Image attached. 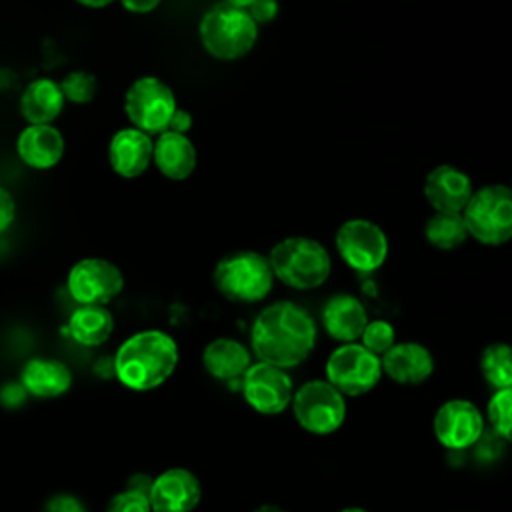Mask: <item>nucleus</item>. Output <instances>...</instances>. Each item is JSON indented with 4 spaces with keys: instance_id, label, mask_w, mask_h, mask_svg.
Returning <instances> with one entry per match:
<instances>
[{
    "instance_id": "nucleus-1",
    "label": "nucleus",
    "mask_w": 512,
    "mask_h": 512,
    "mask_svg": "<svg viewBox=\"0 0 512 512\" xmlns=\"http://www.w3.org/2000/svg\"><path fill=\"white\" fill-rule=\"evenodd\" d=\"M318 326L312 314L290 300H278L258 312L250 328V352L278 368L300 366L314 350Z\"/></svg>"
},
{
    "instance_id": "nucleus-2",
    "label": "nucleus",
    "mask_w": 512,
    "mask_h": 512,
    "mask_svg": "<svg viewBox=\"0 0 512 512\" xmlns=\"http://www.w3.org/2000/svg\"><path fill=\"white\" fill-rule=\"evenodd\" d=\"M180 360L178 342L164 330L146 328L128 336L114 354V376L132 392H150L162 386Z\"/></svg>"
},
{
    "instance_id": "nucleus-3",
    "label": "nucleus",
    "mask_w": 512,
    "mask_h": 512,
    "mask_svg": "<svg viewBox=\"0 0 512 512\" xmlns=\"http://www.w3.org/2000/svg\"><path fill=\"white\" fill-rule=\"evenodd\" d=\"M274 280L292 290L320 288L332 272L328 248L310 236H286L268 252Z\"/></svg>"
},
{
    "instance_id": "nucleus-4",
    "label": "nucleus",
    "mask_w": 512,
    "mask_h": 512,
    "mask_svg": "<svg viewBox=\"0 0 512 512\" xmlns=\"http://www.w3.org/2000/svg\"><path fill=\"white\" fill-rule=\"evenodd\" d=\"M258 26L244 8L218 2L198 22V38L208 56L220 62H234L252 52L258 40Z\"/></svg>"
},
{
    "instance_id": "nucleus-5",
    "label": "nucleus",
    "mask_w": 512,
    "mask_h": 512,
    "mask_svg": "<svg viewBox=\"0 0 512 512\" xmlns=\"http://www.w3.org/2000/svg\"><path fill=\"white\" fill-rule=\"evenodd\" d=\"M220 296L238 304L262 302L274 288L268 258L254 250H238L220 258L212 272Z\"/></svg>"
},
{
    "instance_id": "nucleus-6",
    "label": "nucleus",
    "mask_w": 512,
    "mask_h": 512,
    "mask_svg": "<svg viewBox=\"0 0 512 512\" xmlns=\"http://www.w3.org/2000/svg\"><path fill=\"white\" fill-rule=\"evenodd\" d=\"M460 214L468 238L484 246H502L512 238V190L506 184L474 190Z\"/></svg>"
},
{
    "instance_id": "nucleus-7",
    "label": "nucleus",
    "mask_w": 512,
    "mask_h": 512,
    "mask_svg": "<svg viewBox=\"0 0 512 512\" xmlns=\"http://www.w3.org/2000/svg\"><path fill=\"white\" fill-rule=\"evenodd\" d=\"M290 406L298 426L314 436L334 434L346 418L344 396L322 378L308 380L294 390Z\"/></svg>"
},
{
    "instance_id": "nucleus-8",
    "label": "nucleus",
    "mask_w": 512,
    "mask_h": 512,
    "mask_svg": "<svg viewBox=\"0 0 512 512\" xmlns=\"http://www.w3.org/2000/svg\"><path fill=\"white\" fill-rule=\"evenodd\" d=\"M176 108L172 88L158 76H140L124 92V114L130 126L150 136L168 128Z\"/></svg>"
},
{
    "instance_id": "nucleus-9",
    "label": "nucleus",
    "mask_w": 512,
    "mask_h": 512,
    "mask_svg": "<svg viewBox=\"0 0 512 512\" xmlns=\"http://www.w3.org/2000/svg\"><path fill=\"white\" fill-rule=\"evenodd\" d=\"M334 246L348 268L364 274L378 270L390 252L386 232L368 218L344 220L336 230Z\"/></svg>"
},
{
    "instance_id": "nucleus-10",
    "label": "nucleus",
    "mask_w": 512,
    "mask_h": 512,
    "mask_svg": "<svg viewBox=\"0 0 512 512\" xmlns=\"http://www.w3.org/2000/svg\"><path fill=\"white\" fill-rule=\"evenodd\" d=\"M382 378L380 356L366 350L360 342L334 348L326 360V382L342 396H362L376 388Z\"/></svg>"
},
{
    "instance_id": "nucleus-11",
    "label": "nucleus",
    "mask_w": 512,
    "mask_h": 512,
    "mask_svg": "<svg viewBox=\"0 0 512 512\" xmlns=\"http://www.w3.org/2000/svg\"><path fill=\"white\" fill-rule=\"evenodd\" d=\"M66 290L76 304L106 306L124 290V274L108 258L86 256L70 266Z\"/></svg>"
},
{
    "instance_id": "nucleus-12",
    "label": "nucleus",
    "mask_w": 512,
    "mask_h": 512,
    "mask_svg": "<svg viewBox=\"0 0 512 512\" xmlns=\"http://www.w3.org/2000/svg\"><path fill=\"white\" fill-rule=\"evenodd\" d=\"M240 388L246 404L264 416H276L284 412L290 406L294 394L288 370L260 360L248 366L240 378Z\"/></svg>"
},
{
    "instance_id": "nucleus-13",
    "label": "nucleus",
    "mask_w": 512,
    "mask_h": 512,
    "mask_svg": "<svg viewBox=\"0 0 512 512\" xmlns=\"http://www.w3.org/2000/svg\"><path fill=\"white\" fill-rule=\"evenodd\" d=\"M436 440L448 450H466L484 434V414L466 398H452L438 406L432 418Z\"/></svg>"
},
{
    "instance_id": "nucleus-14",
    "label": "nucleus",
    "mask_w": 512,
    "mask_h": 512,
    "mask_svg": "<svg viewBox=\"0 0 512 512\" xmlns=\"http://www.w3.org/2000/svg\"><path fill=\"white\" fill-rule=\"evenodd\" d=\"M152 512H194L202 500V484L188 468H168L152 478L148 494Z\"/></svg>"
},
{
    "instance_id": "nucleus-15",
    "label": "nucleus",
    "mask_w": 512,
    "mask_h": 512,
    "mask_svg": "<svg viewBox=\"0 0 512 512\" xmlns=\"http://www.w3.org/2000/svg\"><path fill=\"white\" fill-rule=\"evenodd\" d=\"M18 160L30 170H52L66 152V140L54 124H26L14 142Z\"/></svg>"
},
{
    "instance_id": "nucleus-16",
    "label": "nucleus",
    "mask_w": 512,
    "mask_h": 512,
    "mask_svg": "<svg viewBox=\"0 0 512 512\" xmlns=\"http://www.w3.org/2000/svg\"><path fill=\"white\" fill-rule=\"evenodd\" d=\"M154 138L134 126L120 128L108 142V164L120 178L132 180L142 176L152 164Z\"/></svg>"
},
{
    "instance_id": "nucleus-17",
    "label": "nucleus",
    "mask_w": 512,
    "mask_h": 512,
    "mask_svg": "<svg viewBox=\"0 0 512 512\" xmlns=\"http://www.w3.org/2000/svg\"><path fill=\"white\" fill-rule=\"evenodd\" d=\"M472 192L470 176L452 164H438L424 178V198L434 212H462Z\"/></svg>"
},
{
    "instance_id": "nucleus-18",
    "label": "nucleus",
    "mask_w": 512,
    "mask_h": 512,
    "mask_svg": "<svg viewBox=\"0 0 512 512\" xmlns=\"http://www.w3.org/2000/svg\"><path fill=\"white\" fill-rule=\"evenodd\" d=\"M382 374L396 384L418 386L434 374V356L420 342H396L388 352L380 356Z\"/></svg>"
},
{
    "instance_id": "nucleus-19",
    "label": "nucleus",
    "mask_w": 512,
    "mask_h": 512,
    "mask_svg": "<svg viewBox=\"0 0 512 512\" xmlns=\"http://www.w3.org/2000/svg\"><path fill=\"white\" fill-rule=\"evenodd\" d=\"M320 322L324 332L340 342V344H348V342H356L368 322V312L366 306L352 294L348 292H340V294H332L320 312Z\"/></svg>"
},
{
    "instance_id": "nucleus-20",
    "label": "nucleus",
    "mask_w": 512,
    "mask_h": 512,
    "mask_svg": "<svg viewBox=\"0 0 512 512\" xmlns=\"http://www.w3.org/2000/svg\"><path fill=\"white\" fill-rule=\"evenodd\" d=\"M152 164L168 180L180 182L194 174L198 152L188 134L164 130L152 142Z\"/></svg>"
},
{
    "instance_id": "nucleus-21",
    "label": "nucleus",
    "mask_w": 512,
    "mask_h": 512,
    "mask_svg": "<svg viewBox=\"0 0 512 512\" xmlns=\"http://www.w3.org/2000/svg\"><path fill=\"white\" fill-rule=\"evenodd\" d=\"M20 386L34 398H58L72 388V372L62 360L36 356L22 366Z\"/></svg>"
},
{
    "instance_id": "nucleus-22",
    "label": "nucleus",
    "mask_w": 512,
    "mask_h": 512,
    "mask_svg": "<svg viewBox=\"0 0 512 512\" xmlns=\"http://www.w3.org/2000/svg\"><path fill=\"white\" fill-rule=\"evenodd\" d=\"M64 106L60 84L48 76L30 80L18 98V112L26 124H54Z\"/></svg>"
},
{
    "instance_id": "nucleus-23",
    "label": "nucleus",
    "mask_w": 512,
    "mask_h": 512,
    "mask_svg": "<svg viewBox=\"0 0 512 512\" xmlns=\"http://www.w3.org/2000/svg\"><path fill=\"white\" fill-rule=\"evenodd\" d=\"M250 364L252 352L236 338H214L202 350V366L216 380H240Z\"/></svg>"
},
{
    "instance_id": "nucleus-24",
    "label": "nucleus",
    "mask_w": 512,
    "mask_h": 512,
    "mask_svg": "<svg viewBox=\"0 0 512 512\" xmlns=\"http://www.w3.org/2000/svg\"><path fill=\"white\" fill-rule=\"evenodd\" d=\"M68 336L86 348L102 346L114 332V316L108 306L78 304L68 316Z\"/></svg>"
},
{
    "instance_id": "nucleus-25",
    "label": "nucleus",
    "mask_w": 512,
    "mask_h": 512,
    "mask_svg": "<svg viewBox=\"0 0 512 512\" xmlns=\"http://www.w3.org/2000/svg\"><path fill=\"white\" fill-rule=\"evenodd\" d=\"M426 242L442 252L460 248L468 240L466 224L460 212H434L424 224Z\"/></svg>"
},
{
    "instance_id": "nucleus-26",
    "label": "nucleus",
    "mask_w": 512,
    "mask_h": 512,
    "mask_svg": "<svg viewBox=\"0 0 512 512\" xmlns=\"http://www.w3.org/2000/svg\"><path fill=\"white\" fill-rule=\"evenodd\" d=\"M480 372L494 388H512V352L506 342H492L480 354Z\"/></svg>"
},
{
    "instance_id": "nucleus-27",
    "label": "nucleus",
    "mask_w": 512,
    "mask_h": 512,
    "mask_svg": "<svg viewBox=\"0 0 512 512\" xmlns=\"http://www.w3.org/2000/svg\"><path fill=\"white\" fill-rule=\"evenodd\" d=\"M58 84L64 100L76 106L90 104L98 92V80L88 70H70Z\"/></svg>"
},
{
    "instance_id": "nucleus-28",
    "label": "nucleus",
    "mask_w": 512,
    "mask_h": 512,
    "mask_svg": "<svg viewBox=\"0 0 512 512\" xmlns=\"http://www.w3.org/2000/svg\"><path fill=\"white\" fill-rule=\"evenodd\" d=\"M486 418L500 438H512V388L494 390L486 406Z\"/></svg>"
},
{
    "instance_id": "nucleus-29",
    "label": "nucleus",
    "mask_w": 512,
    "mask_h": 512,
    "mask_svg": "<svg viewBox=\"0 0 512 512\" xmlns=\"http://www.w3.org/2000/svg\"><path fill=\"white\" fill-rule=\"evenodd\" d=\"M358 340L366 350H370L376 356H382L396 344V330L388 320H368Z\"/></svg>"
},
{
    "instance_id": "nucleus-30",
    "label": "nucleus",
    "mask_w": 512,
    "mask_h": 512,
    "mask_svg": "<svg viewBox=\"0 0 512 512\" xmlns=\"http://www.w3.org/2000/svg\"><path fill=\"white\" fill-rule=\"evenodd\" d=\"M106 512H152V508L146 494L124 488L108 500Z\"/></svg>"
},
{
    "instance_id": "nucleus-31",
    "label": "nucleus",
    "mask_w": 512,
    "mask_h": 512,
    "mask_svg": "<svg viewBox=\"0 0 512 512\" xmlns=\"http://www.w3.org/2000/svg\"><path fill=\"white\" fill-rule=\"evenodd\" d=\"M246 12L254 20V24L260 28V26H266L276 20V16L280 12V4H278V0H254L246 8Z\"/></svg>"
},
{
    "instance_id": "nucleus-32",
    "label": "nucleus",
    "mask_w": 512,
    "mask_h": 512,
    "mask_svg": "<svg viewBox=\"0 0 512 512\" xmlns=\"http://www.w3.org/2000/svg\"><path fill=\"white\" fill-rule=\"evenodd\" d=\"M44 512H88V510L78 496L62 492V494H54L52 498H48Z\"/></svg>"
},
{
    "instance_id": "nucleus-33",
    "label": "nucleus",
    "mask_w": 512,
    "mask_h": 512,
    "mask_svg": "<svg viewBox=\"0 0 512 512\" xmlns=\"http://www.w3.org/2000/svg\"><path fill=\"white\" fill-rule=\"evenodd\" d=\"M16 220V200L14 194L0 184V234L6 232Z\"/></svg>"
},
{
    "instance_id": "nucleus-34",
    "label": "nucleus",
    "mask_w": 512,
    "mask_h": 512,
    "mask_svg": "<svg viewBox=\"0 0 512 512\" xmlns=\"http://www.w3.org/2000/svg\"><path fill=\"white\" fill-rule=\"evenodd\" d=\"M192 124H194L192 114L188 110H184V108H176L166 130H172V132H178V134H188Z\"/></svg>"
},
{
    "instance_id": "nucleus-35",
    "label": "nucleus",
    "mask_w": 512,
    "mask_h": 512,
    "mask_svg": "<svg viewBox=\"0 0 512 512\" xmlns=\"http://www.w3.org/2000/svg\"><path fill=\"white\" fill-rule=\"evenodd\" d=\"M118 2L126 12H132V14H150L162 4V0H118Z\"/></svg>"
},
{
    "instance_id": "nucleus-36",
    "label": "nucleus",
    "mask_w": 512,
    "mask_h": 512,
    "mask_svg": "<svg viewBox=\"0 0 512 512\" xmlns=\"http://www.w3.org/2000/svg\"><path fill=\"white\" fill-rule=\"evenodd\" d=\"M152 478L150 474H144V472H136L132 474L128 480H126V486L124 488H130L134 492H140V494H150V488H152Z\"/></svg>"
},
{
    "instance_id": "nucleus-37",
    "label": "nucleus",
    "mask_w": 512,
    "mask_h": 512,
    "mask_svg": "<svg viewBox=\"0 0 512 512\" xmlns=\"http://www.w3.org/2000/svg\"><path fill=\"white\" fill-rule=\"evenodd\" d=\"M76 4L84 6V8H92V10H100V8H106L110 6L114 0H74Z\"/></svg>"
},
{
    "instance_id": "nucleus-38",
    "label": "nucleus",
    "mask_w": 512,
    "mask_h": 512,
    "mask_svg": "<svg viewBox=\"0 0 512 512\" xmlns=\"http://www.w3.org/2000/svg\"><path fill=\"white\" fill-rule=\"evenodd\" d=\"M254 512H286V510L280 508V506H276V504H262V506H258Z\"/></svg>"
},
{
    "instance_id": "nucleus-39",
    "label": "nucleus",
    "mask_w": 512,
    "mask_h": 512,
    "mask_svg": "<svg viewBox=\"0 0 512 512\" xmlns=\"http://www.w3.org/2000/svg\"><path fill=\"white\" fill-rule=\"evenodd\" d=\"M222 2H226V4H230V6H234V8H248L254 0H222Z\"/></svg>"
},
{
    "instance_id": "nucleus-40",
    "label": "nucleus",
    "mask_w": 512,
    "mask_h": 512,
    "mask_svg": "<svg viewBox=\"0 0 512 512\" xmlns=\"http://www.w3.org/2000/svg\"><path fill=\"white\" fill-rule=\"evenodd\" d=\"M340 512H368L366 508H360V506H346V508H342Z\"/></svg>"
}]
</instances>
